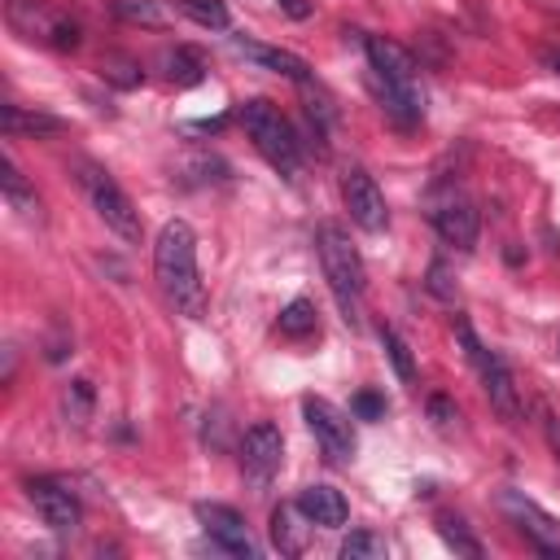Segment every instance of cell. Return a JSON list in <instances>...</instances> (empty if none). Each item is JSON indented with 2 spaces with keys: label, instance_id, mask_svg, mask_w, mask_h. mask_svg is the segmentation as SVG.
Wrapping results in <instances>:
<instances>
[{
  "label": "cell",
  "instance_id": "cell-1",
  "mask_svg": "<svg viewBox=\"0 0 560 560\" xmlns=\"http://www.w3.org/2000/svg\"><path fill=\"white\" fill-rule=\"evenodd\" d=\"M153 276L166 293V302L188 315V319H201L206 311V284H201V267H197V236L184 219H171L162 223L158 232V245H153Z\"/></svg>",
  "mask_w": 560,
  "mask_h": 560
},
{
  "label": "cell",
  "instance_id": "cell-2",
  "mask_svg": "<svg viewBox=\"0 0 560 560\" xmlns=\"http://www.w3.org/2000/svg\"><path fill=\"white\" fill-rule=\"evenodd\" d=\"M363 52H368V66L376 74V88H381V101L389 109V118L398 127H411L424 118V88H420V70H416V57L385 39V35H368L363 39Z\"/></svg>",
  "mask_w": 560,
  "mask_h": 560
},
{
  "label": "cell",
  "instance_id": "cell-3",
  "mask_svg": "<svg viewBox=\"0 0 560 560\" xmlns=\"http://www.w3.org/2000/svg\"><path fill=\"white\" fill-rule=\"evenodd\" d=\"M315 249H319V267H324V280H328V293H332L337 311L346 315V324H359L363 289H368L359 249L350 245L341 223H319L315 228Z\"/></svg>",
  "mask_w": 560,
  "mask_h": 560
},
{
  "label": "cell",
  "instance_id": "cell-4",
  "mask_svg": "<svg viewBox=\"0 0 560 560\" xmlns=\"http://www.w3.org/2000/svg\"><path fill=\"white\" fill-rule=\"evenodd\" d=\"M236 118H241L245 136L254 140V149L262 153V162H267L271 171H280L284 179H293V175L302 171V140H298L293 122H289L271 101H245V105L236 109Z\"/></svg>",
  "mask_w": 560,
  "mask_h": 560
},
{
  "label": "cell",
  "instance_id": "cell-5",
  "mask_svg": "<svg viewBox=\"0 0 560 560\" xmlns=\"http://www.w3.org/2000/svg\"><path fill=\"white\" fill-rule=\"evenodd\" d=\"M74 179H79V188L88 192L92 210L101 214V223H105L114 236H122V241H140V210H136V201L122 192V184H118L101 162L74 158Z\"/></svg>",
  "mask_w": 560,
  "mask_h": 560
},
{
  "label": "cell",
  "instance_id": "cell-6",
  "mask_svg": "<svg viewBox=\"0 0 560 560\" xmlns=\"http://www.w3.org/2000/svg\"><path fill=\"white\" fill-rule=\"evenodd\" d=\"M455 337H459V346H464L468 363L481 372L486 398H490V407L499 411V420H503V424H521V394H516V376H512V368H508L494 350H486V346L477 341V332H472V324H468V319H459V324H455Z\"/></svg>",
  "mask_w": 560,
  "mask_h": 560
},
{
  "label": "cell",
  "instance_id": "cell-7",
  "mask_svg": "<svg viewBox=\"0 0 560 560\" xmlns=\"http://www.w3.org/2000/svg\"><path fill=\"white\" fill-rule=\"evenodd\" d=\"M4 18L31 44H44V48H57V52L79 48V22L70 13H61L57 4H48V0H9Z\"/></svg>",
  "mask_w": 560,
  "mask_h": 560
},
{
  "label": "cell",
  "instance_id": "cell-8",
  "mask_svg": "<svg viewBox=\"0 0 560 560\" xmlns=\"http://www.w3.org/2000/svg\"><path fill=\"white\" fill-rule=\"evenodd\" d=\"M280 464H284V438H280V429L267 424V420L249 424L245 438H241V472H245V481L254 490H262V486H271V477L280 472Z\"/></svg>",
  "mask_w": 560,
  "mask_h": 560
},
{
  "label": "cell",
  "instance_id": "cell-9",
  "mask_svg": "<svg viewBox=\"0 0 560 560\" xmlns=\"http://www.w3.org/2000/svg\"><path fill=\"white\" fill-rule=\"evenodd\" d=\"M26 499L35 503L39 521H44L48 529H57V534H70V529L83 521V503H79L74 486L61 481V477H31V481H26Z\"/></svg>",
  "mask_w": 560,
  "mask_h": 560
},
{
  "label": "cell",
  "instance_id": "cell-10",
  "mask_svg": "<svg viewBox=\"0 0 560 560\" xmlns=\"http://www.w3.org/2000/svg\"><path fill=\"white\" fill-rule=\"evenodd\" d=\"M499 508L508 512V521L542 551V556H560V521L551 516V512H542L529 494H521V490H503L499 494Z\"/></svg>",
  "mask_w": 560,
  "mask_h": 560
},
{
  "label": "cell",
  "instance_id": "cell-11",
  "mask_svg": "<svg viewBox=\"0 0 560 560\" xmlns=\"http://www.w3.org/2000/svg\"><path fill=\"white\" fill-rule=\"evenodd\" d=\"M341 201L350 210V223L363 228V232H385L389 228V206H385V192L376 188V179L368 171H346L341 175Z\"/></svg>",
  "mask_w": 560,
  "mask_h": 560
},
{
  "label": "cell",
  "instance_id": "cell-12",
  "mask_svg": "<svg viewBox=\"0 0 560 560\" xmlns=\"http://www.w3.org/2000/svg\"><path fill=\"white\" fill-rule=\"evenodd\" d=\"M302 416H306V429L315 433L319 451L332 459V464H346L354 455V433H350V420L328 402V398H302Z\"/></svg>",
  "mask_w": 560,
  "mask_h": 560
},
{
  "label": "cell",
  "instance_id": "cell-13",
  "mask_svg": "<svg viewBox=\"0 0 560 560\" xmlns=\"http://www.w3.org/2000/svg\"><path fill=\"white\" fill-rule=\"evenodd\" d=\"M197 521H201L206 538H210L219 551L245 556V560L258 556V547H254V538H249V525H245V516H241L236 508H228V503H197Z\"/></svg>",
  "mask_w": 560,
  "mask_h": 560
},
{
  "label": "cell",
  "instance_id": "cell-14",
  "mask_svg": "<svg viewBox=\"0 0 560 560\" xmlns=\"http://www.w3.org/2000/svg\"><path fill=\"white\" fill-rule=\"evenodd\" d=\"M429 219H433L438 236H442L451 249L468 254V249L477 245V228H481V219H477V206H472L464 192H446L442 201H433Z\"/></svg>",
  "mask_w": 560,
  "mask_h": 560
},
{
  "label": "cell",
  "instance_id": "cell-15",
  "mask_svg": "<svg viewBox=\"0 0 560 560\" xmlns=\"http://www.w3.org/2000/svg\"><path fill=\"white\" fill-rule=\"evenodd\" d=\"M232 48H236L245 61H254V66H262V70H276V74H284V79H293L298 88L311 83V66H306L298 52H289V48H271V44H258V39H232Z\"/></svg>",
  "mask_w": 560,
  "mask_h": 560
},
{
  "label": "cell",
  "instance_id": "cell-16",
  "mask_svg": "<svg viewBox=\"0 0 560 560\" xmlns=\"http://www.w3.org/2000/svg\"><path fill=\"white\" fill-rule=\"evenodd\" d=\"M298 508H302V516H306L311 525H324V529H337V525H346V516H350L346 494H341L337 486H324V481L306 486V490L298 494Z\"/></svg>",
  "mask_w": 560,
  "mask_h": 560
},
{
  "label": "cell",
  "instance_id": "cell-17",
  "mask_svg": "<svg viewBox=\"0 0 560 560\" xmlns=\"http://www.w3.org/2000/svg\"><path fill=\"white\" fill-rule=\"evenodd\" d=\"M57 131H66V122H61L57 114L4 105V136H9V140H18V136H57Z\"/></svg>",
  "mask_w": 560,
  "mask_h": 560
},
{
  "label": "cell",
  "instance_id": "cell-18",
  "mask_svg": "<svg viewBox=\"0 0 560 560\" xmlns=\"http://www.w3.org/2000/svg\"><path fill=\"white\" fill-rule=\"evenodd\" d=\"M0 188H4L9 210H18L22 219H39V197H35V188L22 179V171H18V162H13V158H4V162H0Z\"/></svg>",
  "mask_w": 560,
  "mask_h": 560
},
{
  "label": "cell",
  "instance_id": "cell-19",
  "mask_svg": "<svg viewBox=\"0 0 560 560\" xmlns=\"http://www.w3.org/2000/svg\"><path fill=\"white\" fill-rule=\"evenodd\" d=\"M298 516H302L298 503H293V508L280 503V508L271 512V542H276L284 556H302V547H306V525H311V521L298 525Z\"/></svg>",
  "mask_w": 560,
  "mask_h": 560
},
{
  "label": "cell",
  "instance_id": "cell-20",
  "mask_svg": "<svg viewBox=\"0 0 560 560\" xmlns=\"http://www.w3.org/2000/svg\"><path fill=\"white\" fill-rule=\"evenodd\" d=\"M92 402H96L92 385H88V381H70V385L61 389V416H66V424L83 429V424L92 420Z\"/></svg>",
  "mask_w": 560,
  "mask_h": 560
},
{
  "label": "cell",
  "instance_id": "cell-21",
  "mask_svg": "<svg viewBox=\"0 0 560 560\" xmlns=\"http://www.w3.org/2000/svg\"><path fill=\"white\" fill-rule=\"evenodd\" d=\"M109 9L122 22H136V26H149V31H162L166 26V9L158 0H109Z\"/></svg>",
  "mask_w": 560,
  "mask_h": 560
},
{
  "label": "cell",
  "instance_id": "cell-22",
  "mask_svg": "<svg viewBox=\"0 0 560 560\" xmlns=\"http://www.w3.org/2000/svg\"><path fill=\"white\" fill-rule=\"evenodd\" d=\"M175 4H179L184 18H192L206 31H228V22H232V13H228L223 0H175Z\"/></svg>",
  "mask_w": 560,
  "mask_h": 560
},
{
  "label": "cell",
  "instance_id": "cell-23",
  "mask_svg": "<svg viewBox=\"0 0 560 560\" xmlns=\"http://www.w3.org/2000/svg\"><path fill=\"white\" fill-rule=\"evenodd\" d=\"M162 66H166V74L175 79V83H201V74H206V66H201V57L192 52V48H175V52H166L162 57Z\"/></svg>",
  "mask_w": 560,
  "mask_h": 560
},
{
  "label": "cell",
  "instance_id": "cell-24",
  "mask_svg": "<svg viewBox=\"0 0 560 560\" xmlns=\"http://www.w3.org/2000/svg\"><path fill=\"white\" fill-rule=\"evenodd\" d=\"M280 332L284 337H311L315 332V306L306 298H293L284 311H280Z\"/></svg>",
  "mask_w": 560,
  "mask_h": 560
},
{
  "label": "cell",
  "instance_id": "cell-25",
  "mask_svg": "<svg viewBox=\"0 0 560 560\" xmlns=\"http://www.w3.org/2000/svg\"><path fill=\"white\" fill-rule=\"evenodd\" d=\"M381 346H385L394 372H398L402 381H416V359H411V346L402 341V332H398V328H381Z\"/></svg>",
  "mask_w": 560,
  "mask_h": 560
},
{
  "label": "cell",
  "instance_id": "cell-26",
  "mask_svg": "<svg viewBox=\"0 0 560 560\" xmlns=\"http://www.w3.org/2000/svg\"><path fill=\"white\" fill-rule=\"evenodd\" d=\"M341 556H346V560H381V556H389V547H385L381 534H372V529H354V534L341 542Z\"/></svg>",
  "mask_w": 560,
  "mask_h": 560
},
{
  "label": "cell",
  "instance_id": "cell-27",
  "mask_svg": "<svg viewBox=\"0 0 560 560\" xmlns=\"http://www.w3.org/2000/svg\"><path fill=\"white\" fill-rule=\"evenodd\" d=\"M438 534H442V538H446V547H455L459 556H472V560L481 556V542L468 534V525H464L459 516H442V521H438Z\"/></svg>",
  "mask_w": 560,
  "mask_h": 560
},
{
  "label": "cell",
  "instance_id": "cell-28",
  "mask_svg": "<svg viewBox=\"0 0 560 560\" xmlns=\"http://www.w3.org/2000/svg\"><path fill=\"white\" fill-rule=\"evenodd\" d=\"M350 411H354L359 420H385V398L372 394V389H359L354 402H350Z\"/></svg>",
  "mask_w": 560,
  "mask_h": 560
},
{
  "label": "cell",
  "instance_id": "cell-29",
  "mask_svg": "<svg viewBox=\"0 0 560 560\" xmlns=\"http://www.w3.org/2000/svg\"><path fill=\"white\" fill-rule=\"evenodd\" d=\"M429 420H433L438 429H451V424L459 420V411H455V402H451V398L433 394V398H429Z\"/></svg>",
  "mask_w": 560,
  "mask_h": 560
},
{
  "label": "cell",
  "instance_id": "cell-30",
  "mask_svg": "<svg viewBox=\"0 0 560 560\" xmlns=\"http://www.w3.org/2000/svg\"><path fill=\"white\" fill-rule=\"evenodd\" d=\"M429 293H438V298H455V289H451V280H446V267H442V262H433V267H429Z\"/></svg>",
  "mask_w": 560,
  "mask_h": 560
},
{
  "label": "cell",
  "instance_id": "cell-31",
  "mask_svg": "<svg viewBox=\"0 0 560 560\" xmlns=\"http://www.w3.org/2000/svg\"><path fill=\"white\" fill-rule=\"evenodd\" d=\"M542 66H547L551 74H560V48H551V52H542Z\"/></svg>",
  "mask_w": 560,
  "mask_h": 560
},
{
  "label": "cell",
  "instance_id": "cell-32",
  "mask_svg": "<svg viewBox=\"0 0 560 560\" xmlns=\"http://www.w3.org/2000/svg\"><path fill=\"white\" fill-rule=\"evenodd\" d=\"M556 350H560V341H556Z\"/></svg>",
  "mask_w": 560,
  "mask_h": 560
}]
</instances>
